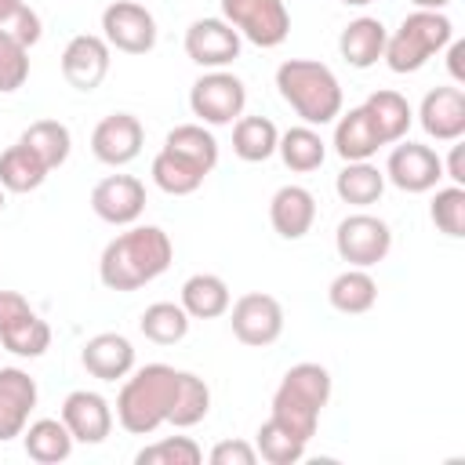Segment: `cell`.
Segmentation results:
<instances>
[{"label": "cell", "mask_w": 465, "mask_h": 465, "mask_svg": "<svg viewBox=\"0 0 465 465\" xmlns=\"http://www.w3.org/2000/svg\"><path fill=\"white\" fill-rule=\"evenodd\" d=\"M276 91L302 116V124H309V127L334 124V116L345 105V94H341V84H338L334 69L316 62V58L280 62L276 65Z\"/></svg>", "instance_id": "cell-3"}, {"label": "cell", "mask_w": 465, "mask_h": 465, "mask_svg": "<svg viewBox=\"0 0 465 465\" xmlns=\"http://www.w3.org/2000/svg\"><path fill=\"white\" fill-rule=\"evenodd\" d=\"M174 262V243L160 225H127L98 258V280L109 291H138L163 276Z\"/></svg>", "instance_id": "cell-1"}, {"label": "cell", "mask_w": 465, "mask_h": 465, "mask_svg": "<svg viewBox=\"0 0 465 465\" xmlns=\"http://www.w3.org/2000/svg\"><path fill=\"white\" fill-rule=\"evenodd\" d=\"M334 153L352 163V160H371L378 149H381V138L371 124V116L363 113V105H352L349 113H338L334 116V138H331Z\"/></svg>", "instance_id": "cell-22"}, {"label": "cell", "mask_w": 465, "mask_h": 465, "mask_svg": "<svg viewBox=\"0 0 465 465\" xmlns=\"http://www.w3.org/2000/svg\"><path fill=\"white\" fill-rule=\"evenodd\" d=\"M327 302L331 309H338L341 316H363L374 309L378 302V280L367 272V269H356L349 265L345 272H338L327 287Z\"/></svg>", "instance_id": "cell-26"}, {"label": "cell", "mask_w": 465, "mask_h": 465, "mask_svg": "<svg viewBox=\"0 0 465 465\" xmlns=\"http://www.w3.org/2000/svg\"><path fill=\"white\" fill-rule=\"evenodd\" d=\"M163 149L200 163L207 174L218 167V138L207 131V124H178V127H171L167 138H163Z\"/></svg>", "instance_id": "cell-36"}, {"label": "cell", "mask_w": 465, "mask_h": 465, "mask_svg": "<svg viewBox=\"0 0 465 465\" xmlns=\"http://www.w3.org/2000/svg\"><path fill=\"white\" fill-rule=\"evenodd\" d=\"M25 316H33V305L18 291H0V334L7 327H15L18 320H25Z\"/></svg>", "instance_id": "cell-43"}, {"label": "cell", "mask_w": 465, "mask_h": 465, "mask_svg": "<svg viewBox=\"0 0 465 465\" xmlns=\"http://www.w3.org/2000/svg\"><path fill=\"white\" fill-rule=\"evenodd\" d=\"M411 4H414L418 11H443L450 0H411Z\"/></svg>", "instance_id": "cell-46"}, {"label": "cell", "mask_w": 465, "mask_h": 465, "mask_svg": "<svg viewBox=\"0 0 465 465\" xmlns=\"http://www.w3.org/2000/svg\"><path fill=\"white\" fill-rule=\"evenodd\" d=\"M222 18L254 47H280L291 33V11L283 0H222Z\"/></svg>", "instance_id": "cell-7"}, {"label": "cell", "mask_w": 465, "mask_h": 465, "mask_svg": "<svg viewBox=\"0 0 465 465\" xmlns=\"http://www.w3.org/2000/svg\"><path fill=\"white\" fill-rule=\"evenodd\" d=\"M280 131L269 116H236L232 120V153L243 163H265L276 153Z\"/></svg>", "instance_id": "cell-31"}, {"label": "cell", "mask_w": 465, "mask_h": 465, "mask_svg": "<svg viewBox=\"0 0 465 465\" xmlns=\"http://www.w3.org/2000/svg\"><path fill=\"white\" fill-rule=\"evenodd\" d=\"M80 363L98 381H120L134 371V345H131V338H124L116 331H102L84 341Z\"/></svg>", "instance_id": "cell-19"}, {"label": "cell", "mask_w": 465, "mask_h": 465, "mask_svg": "<svg viewBox=\"0 0 465 465\" xmlns=\"http://www.w3.org/2000/svg\"><path fill=\"white\" fill-rule=\"evenodd\" d=\"M18 142L29 145V149L40 156V163H44L47 171L62 167V163L69 160V153H73V134H69V127H65L62 120H33V124L22 131Z\"/></svg>", "instance_id": "cell-32"}, {"label": "cell", "mask_w": 465, "mask_h": 465, "mask_svg": "<svg viewBox=\"0 0 465 465\" xmlns=\"http://www.w3.org/2000/svg\"><path fill=\"white\" fill-rule=\"evenodd\" d=\"M429 218H432V225L443 236L461 240L465 236V185H454L450 182V185L436 189L432 200H429Z\"/></svg>", "instance_id": "cell-38"}, {"label": "cell", "mask_w": 465, "mask_h": 465, "mask_svg": "<svg viewBox=\"0 0 465 465\" xmlns=\"http://www.w3.org/2000/svg\"><path fill=\"white\" fill-rule=\"evenodd\" d=\"M269 222L280 240H302L316 222V196L305 185H280L269 200Z\"/></svg>", "instance_id": "cell-20"}, {"label": "cell", "mask_w": 465, "mask_h": 465, "mask_svg": "<svg viewBox=\"0 0 465 465\" xmlns=\"http://www.w3.org/2000/svg\"><path fill=\"white\" fill-rule=\"evenodd\" d=\"M254 450L262 461L269 465H294L305 458L309 450V440H302L298 432H291L287 425H280L276 418H265L254 432Z\"/></svg>", "instance_id": "cell-33"}, {"label": "cell", "mask_w": 465, "mask_h": 465, "mask_svg": "<svg viewBox=\"0 0 465 465\" xmlns=\"http://www.w3.org/2000/svg\"><path fill=\"white\" fill-rule=\"evenodd\" d=\"M102 40L124 54H149L156 47V18L138 0H113L102 11Z\"/></svg>", "instance_id": "cell-9"}, {"label": "cell", "mask_w": 465, "mask_h": 465, "mask_svg": "<svg viewBox=\"0 0 465 465\" xmlns=\"http://www.w3.org/2000/svg\"><path fill=\"white\" fill-rule=\"evenodd\" d=\"M189 320H218L229 312L232 305V294H229V283L214 272H193L185 283H182V302H178Z\"/></svg>", "instance_id": "cell-24"}, {"label": "cell", "mask_w": 465, "mask_h": 465, "mask_svg": "<svg viewBox=\"0 0 465 465\" xmlns=\"http://www.w3.org/2000/svg\"><path fill=\"white\" fill-rule=\"evenodd\" d=\"M443 51H447L450 80H454V84H465V40H450Z\"/></svg>", "instance_id": "cell-45"}, {"label": "cell", "mask_w": 465, "mask_h": 465, "mask_svg": "<svg viewBox=\"0 0 465 465\" xmlns=\"http://www.w3.org/2000/svg\"><path fill=\"white\" fill-rule=\"evenodd\" d=\"M443 178V160L432 145L421 142H392V153L385 160V182H392L400 193H432Z\"/></svg>", "instance_id": "cell-11"}, {"label": "cell", "mask_w": 465, "mask_h": 465, "mask_svg": "<svg viewBox=\"0 0 465 465\" xmlns=\"http://www.w3.org/2000/svg\"><path fill=\"white\" fill-rule=\"evenodd\" d=\"M91 211L109 225H134L145 211V185L134 174H105L91 189Z\"/></svg>", "instance_id": "cell-16"}, {"label": "cell", "mask_w": 465, "mask_h": 465, "mask_svg": "<svg viewBox=\"0 0 465 465\" xmlns=\"http://www.w3.org/2000/svg\"><path fill=\"white\" fill-rule=\"evenodd\" d=\"M418 124L436 142L465 138V91L461 87H432L418 105Z\"/></svg>", "instance_id": "cell-18"}, {"label": "cell", "mask_w": 465, "mask_h": 465, "mask_svg": "<svg viewBox=\"0 0 465 465\" xmlns=\"http://www.w3.org/2000/svg\"><path fill=\"white\" fill-rule=\"evenodd\" d=\"M73 432L62 418H36L22 429V447L36 465H58L73 454Z\"/></svg>", "instance_id": "cell-25"}, {"label": "cell", "mask_w": 465, "mask_h": 465, "mask_svg": "<svg viewBox=\"0 0 465 465\" xmlns=\"http://www.w3.org/2000/svg\"><path fill=\"white\" fill-rule=\"evenodd\" d=\"M145 145V127L134 113H109L91 131V153L105 167H127Z\"/></svg>", "instance_id": "cell-12"}, {"label": "cell", "mask_w": 465, "mask_h": 465, "mask_svg": "<svg viewBox=\"0 0 465 465\" xmlns=\"http://www.w3.org/2000/svg\"><path fill=\"white\" fill-rule=\"evenodd\" d=\"M134 461L138 465H200L203 461V450L189 436H163V440L142 447L134 454Z\"/></svg>", "instance_id": "cell-39"}, {"label": "cell", "mask_w": 465, "mask_h": 465, "mask_svg": "<svg viewBox=\"0 0 465 465\" xmlns=\"http://www.w3.org/2000/svg\"><path fill=\"white\" fill-rule=\"evenodd\" d=\"M443 178H450L454 185H465V145H461V138L450 142V156L443 160Z\"/></svg>", "instance_id": "cell-44"}, {"label": "cell", "mask_w": 465, "mask_h": 465, "mask_svg": "<svg viewBox=\"0 0 465 465\" xmlns=\"http://www.w3.org/2000/svg\"><path fill=\"white\" fill-rule=\"evenodd\" d=\"M240 33L218 15V18H196L185 29V54L200 69H225L240 58Z\"/></svg>", "instance_id": "cell-13"}, {"label": "cell", "mask_w": 465, "mask_h": 465, "mask_svg": "<svg viewBox=\"0 0 465 465\" xmlns=\"http://www.w3.org/2000/svg\"><path fill=\"white\" fill-rule=\"evenodd\" d=\"M327 403H331V371L323 363L305 360V363H294L280 378V385L272 392V414L269 418H276L280 425H287L302 440H312Z\"/></svg>", "instance_id": "cell-4"}, {"label": "cell", "mask_w": 465, "mask_h": 465, "mask_svg": "<svg viewBox=\"0 0 465 465\" xmlns=\"http://www.w3.org/2000/svg\"><path fill=\"white\" fill-rule=\"evenodd\" d=\"M109 62H113V47L98 33H76L62 51V76L69 87L91 94L109 76Z\"/></svg>", "instance_id": "cell-14"}, {"label": "cell", "mask_w": 465, "mask_h": 465, "mask_svg": "<svg viewBox=\"0 0 465 465\" xmlns=\"http://www.w3.org/2000/svg\"><path fill=\"white\" fill-rule=\"evenodd\" d=\"M138 331L153 345H178L189 334V312L178 302H153L138 316Z\"/></svg>", "instance_id": "cell-34"}, {"label": "cell", "mask_w": 465, "mask_h": 465, "mask_svg": "<svg viewBox=\"0 0 465 465\" xmlns=\"http://www.w3.org/2000/svg\"><path fill=\"white\" fill-rule=\"evenodd\" d=\"M283 305L280 298L265 294V291H251V294H240L232 305H229V323H232V334L236 341L251 345V349H265L272 345L280 334H283Z\"/></svg>", "instance_id": "cell-10"}, {"label": "cell", "mask_w": 465, "mask_h": 465, "mask_svg": "<svg viewBox=\"0 0 465 465\" xmlns=\"http://www.w3.org/2000/svg\"><path fill=\"white\" fill-rule=\"evenodd\" d=\"M36 378L22 367H0V443L22 436L36 407Z\"/></svg>", "instance_id": "cell-17"}, {"label": "cell", "mask_w": 465, "mask_h": 465, "mask_svg": "<svg viewBox=\"0 0 465 465\" xmlns=\"http://www.w3.org/2000/svg\"><path fill=\"white\" fill-rule=\"evenodd\" d=\"M0 345H4L11 356L36 360V356H44V352L51 349V327H47V320H40V316L33 312V316L18 320L15 327H7V331L0 334Z\"/></svg>", "instance_id": "cell-37"}, {"label": "cell", "mask_w": 465, "mask_h": 465, "mask_svg": "<svg viewBox=\"0 0 465 465\" xmlns=\"http://www.w3.org/2000/svg\"><path fill=\"white\" fill-rule=\"evenodd\" d=\"M207 461H211V465H254V461H258V450H254V443H247V440H218V443L211 447Z\"/></svg>", "instance_id": "cell-42"}, {"label": "cell", "mask_w": 465, "mask_h": 465, "mask_svg": "<svg viewBox=\"0 0 465 465\" xmlns=\"http://www.w3.org/2000/svg\"><path fill=\"white\" fill-rule=\"evenodd\" d=\"M334 193H338L341 203L363 211V207H371V203L381 200V193H385V171L378 163H371V160H352V163H345L338 171Z\"/></svg>", "instance_id": "cell-27"}, {"label": "cell", "mask_w": 465, "mask_h": 465, "mask_svg": "<svg viewBox=\"0 0 465 465\" xmlns=\"http://www.w3.org/2000/svg\"><path fill=\"white\" fill-rule=\"evenodd\" d=\"M454 40V22L443 11H411L385 36V65L392 73H418L432 54H440Z\"/></svg>", "instance_id": "cell-5"}, {"label": "cell", "mask_w": 465, "mask_h": 465, "mask_svg": "<svg viewBox=\"0 0 465 465\" xmlns=\"http://www.w3.org/2000/svg\"><path fill=\"white\" fill-rule=\"evenodd\" d=\"M149 174H153V185H156L160 193H167V196H189V193H196V189L203 185V178H207V171H203L200 163H193V160H185V156H178V153H171V149H160V153L153 156Z\"/></svg>", "instance_id": "cell-29"}, {"label": "cell", "mask_w": 465, "mask_h": 465, "mask_svg": "<svg viewBox=\"0 0 465 465\" xmlns=\"http://www.w3.org/2000/svg\"><path fill=\"white\" fill-rule=\"evenodd\" d=\"M0 33L15 36L22 47H33L44 36L40 15L22 0H0Z\"/></svg>", "instance_id": "cell-40"}, {"label": "cell", "mask_w": 465, "mask_h": 465, "mask_svg": "<svg viewBox=\"0 0 465 465\" xmlns=\"http://www.w3.org/2000/svg\"><path fill=\"white\" fill-rule=\"evenodd\" d=\"M276 153L283 160L287 171L294 174H309V171H320L323 160H327V142L320 138L316 127L309 124H298V127H287L276 142Z\"/></svg>", "instance_id": "cell-28"}, {"label": "cell", "mask_w": 465, "mask_h": 465, "mask_svg": "<svg viewBox=\"0 0 465 465\" xmlns=\"http://www.w3.org/2000/svg\"><path fill=\"white\" fill-rule=\"evenodd\" d=\"M25 80H29V47L0 33V94L18 91Z\"/></svg>", "instance_id": "cell-41"}, {"label": "cell", "mask_w": 465, "mask_h": 465, "mask_svg": "<svg viewBox=\"0 0 465 465\" xmlns=\"http://www.w3.org/2000/svg\"><path fill=\"white\" fill-rule=\"evenodd\" d=\"M363 113L371 116V124H374L381 145H392V142L407 138V131H411V124H414L411 102H407L400 91H389V87L371 91L367 102H363Z\"/></svg>", "instance_id": "cell-23"}, {"label": "cell", "mask_w": 465, "mask_h": 465, "mask_svg": "<svg viewBox=\"0 0 465 465\" xmlns=\"http://www.w3.org/2000/svg\"><path fill=\"white\" fill-rule=\"evenodd\" d=\"M385 36H389V29L381 25V18L360 15V18H352V22L341 29L338 51H341V58H345L352 69H371V65H378L381 54H385Z\"/></svg>", "instance_id": "cell-21"}, {"label": "cell", "mask_w": 465, "mask_h": 465, "mask_svg": "<svg viewBox=\"0 0 465 465\" xmlns=\"http://www.w3.org/2000/svg\"><path fill=\"white\" fill-rule=\"evenodd\" d=\"M247 87L229 69H207L189 87V109L207 127H229L236 116H243Z\"/></svg>", "instance_id": "cell-6"}, {"label": "cell", "mask_w": 465, "mask_h": 465, "mask_svg": "<svg viewBox=\"0 0 465 465\" xmlns=\"http://www.w3.org/2000/svg\"><path fill=\"white\" fill-rule=\"evenodd\" d=\"M178 392V367L171 363H145L131 371L116 392V421L131 436H149L167 425Z\"/></svg>", "instance_id": "cell-2"}, {"label": "cell", "mask_w": 465, "mask_h": 465, "mask_svg": "<svg viewBox=\"0 0 465 465\" xmlns=\"http://www.w3.org/2000/svg\"><path fill=\"white\" fill-rule=\"evenodd\" d=\"M345 7H367V4H374V0H341Z\"/></svg>", "instance_id": "cell-47"}, {"label": "cell", "mask_w": 465, "mask_h": 465, "mask_svg": "<svg viewBox=\"0 0 465 465\" xmlns=\"http://www.w3.org/2000/svg\"><path fill=\"white\" fill-rule=\"evenodd\" d=\"M65 429L73 432L76 443H105V436L113 432V403L94 392V389H73L65 400H62V414Z\"/></svg>", "instance_id": "cell-15"}, {"label": "cell", "mask_w": 465, "mask_h": 465, "mask_svg": "<svg viewBox=\"0 0 465 465\" xmlns=\"http://www.w3.org/2000/svg\"><path fill=\"white\" fill-rule=\"evenodd\" d=\"M334 251L341 262H349L356 269H371V265L385 262V254L392 251V229L385 218H378L371 211L345 214L334 229Z\"/></svg>", "instance_id": "cell-8"}, {"label": "cell", "mask_w": 465, "mask_h": 465, "mask_svg": "<svg viewBox=\"0 0 465 465\" xmlns=\"http://www.w3.org/2000/svg\"><path fill=\"white\" fill-rule=\"evenodd\" d=\"M4 203H7V196H4V189H0V211H4Z\"/></svg>", "instance_id": "cell-48"}, {"label": "cell", "mask_w": 465, "mask_h": 465, "mask_svg": "<svg viewBox=\"0 0 465 465\" xmlns=\"http://www.w3.org/2000/svg\"><path fill=\"white\" fill-rule=\"evenodd\" d=\"M211 411V389L200 374L193 371H178V392H174V407L167 414V425L174 429H193L207 418Z\"/></svg>", "instance_id": "cell-35"}, {"label": "cell", "mask_w": 465, "mask_h": 465, "mask_svg": "<svg viewBox=\"0 0 465 465\" xmlns=\"http://www.w3.org/2000/svg\"><path fill=\"white\" fill-rule=\"evenodd\" d=\"M47 174L51 171L40 163V156L22 142H15L0 153V189L4 193H33L47 182Z\"/></svg>", "instance_id": "cell-30"}]
</instances>
